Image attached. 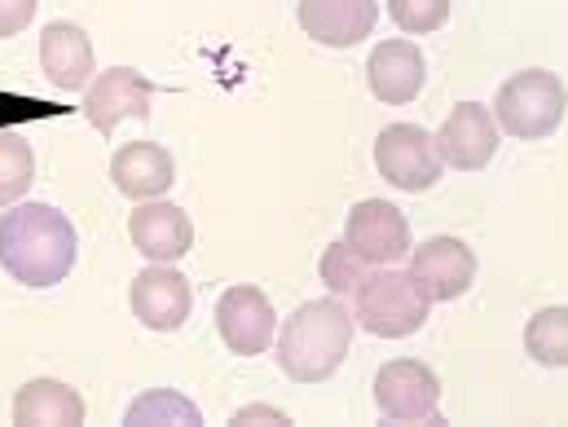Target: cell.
Returning a JSON list of instances; mask_svg holds the SVG:
<instances>
[{"label":"cell","mask_w":568,"mask_h":427,"mask_svg":"<svg viewBox=\"0 0 568 427\" xmlns=\"http://www.w3.org/2000/svg\"><path fill=\"white\" fill-rule=\"evenodd\" d=\"M75 225L49 203H18L0 216V270L22 286H58L75 270Z\"/></svg>","instance_id":"cell-1"},{"label":"cell","mask_w":568,"mask_h":427,"mask_svg":"<svg viewBox=\"0 0 568 427\" xmlns=\"http://www.w3.org/2000/svg\"><path fill=\"white\" fill-rule=\"evenodd\" d=\"M353 348V313L331 299H308L283 322L278 335V366L295 384H322L331 379Z\"/></svg>","instance_id":"cell-2"},{"label":"cell","mask_w":568,"mask_h":427,"mask_svg":"<svg viewBox=\"0 0 568 427\" xmlns=\"http://www.w3.org/2000/svg\"><path fill=\"white\" fill-rule=\"evenodd\" d=\"M427 313H432V299L410 278V270H397V265H375L353 291L357 326L379 339H406L424 331Z\"/></svg>","instance_id":"cell-3"},{"label":"cell","mask_w":568,"mask_h":427,"mask_svg":"<svg viewBox=\"0 0 568 427\" xmlns=\"http://www.w3.org/2000/svg\"><path fill=\"white\" fill-rule=\"evenodd\" d=\"M568 111V93L565 80L556 71H542V67H529V71H516L498 98H494V120L520 138V142H542L551 138L560 124H565Z\"/></svg>","instance_id":"cell-4"},{"label":"cell","mask_w":568,"mask_h":427,"mask_svg":"<svg viewBox=\"0 0 568 427\" xmlns=\"http://www.w3.org/2000/svg\"><path fill=\"white\" fill-rule=\"evenodd\" d=\"M375 406L388 424H445L436 415L440 406V379L424 362H388L375 375Z\"/></svg>","instance_id":"cell-5"},{"label":"cell","mask_w":568,"mask_h":427,"mask_svg":"<svg viewBox=\"0 0 568 427\" xmlns=\"http://www.w3.org/2000/svg\"><path fill=\"white\" fill-rule=\"evenodd\" d=\"M375 167L388 185L424 194L440 181V154L432 145V133H424L419 124H388L375 142Z\"/></svg>","instance_id":"cell-6"},{"label":"cell","mask_w":568,"mask_h":427,"mask_svg":"<svg viewBox=\"0 0 568 427\" xmlns=\"http://www.w3.org/2000/svg\"><path fill=\"white\" fill-rule=\"evenodd\" d=\"M216 331H221L230 353L256 357V353H265L274 344L278 313H274V304H270V295L261 286H230L216 299Z\"/></svg>","instance_id":"cell-7"},{"label":"cell","mask_w":568,"mask_h":427,"mask_svg":"<svg viewBox=\"0 0 568 427\" xmlns=\"http://www.w3.org/2000/svg\"><path fill=\"white\" fill-rule=\"evenodd\" d=\"M344 243L366 261V265H397L402 256H410V225L406 216L384 203V199H366L348 212L344 221Z\"/></svg>","instance_id":"cell-8"},{"label":"cell","mask_w":568,"mask_h":427,"mask_svg":"<svg viewBox=\"0 0 568 427\" xmlns=\"http://www.w3.org/2000/svg\"><path fill=\"white\" fill-rule=\"evenodd\" d=\"M432 145H436L440 163H449V167H458V172L485 167V163L498 154V124H494V111L480 106V102H458V106L445 115V124H440V133L432 138Z\"/></svg>","instance_id":"cell-9"},{"label":"cell","mask_w":568,"mask_h":427,"mask_svg":"<svg viewBox=\"0 0 568 427\" xmlns=\"http://www.w3.org/2000/svg\"><path fill=\"white\" fill-rule=\"evenodd\" d=\"M410 278L432 304H449L476 283V256L463 238H427L424 247H410Z\"/></svg>","instance_id":"cell-10"},{"label":"cell","mask_w":568,"mask_h":427,"mask_svg":"<svg viewBox=\"0 0 568 427\" xmlns=\"http://www.w3.org/2000/svg\"><path fill=\"white\" fill-rule=\"evenodd\" d=\"M154 102V84L133 67H111L93 80L89 98H84V120L98 133H115V124L124 120H145Z\"/></svg>","instance_id":"cell-11"},{"label":"cell","mask_w":568,"mask_h":427,"mask_svg":"<svg viewBox=\"0 0 568 427\" xmlns=\"http://www.w3.org/2000/svg\"><path fill=\"white\" fill-rule=\"evenodd\" d=\"M304 35L326 49H353L379 22V0H300L295 9Z\"/></svg>","instance_id":"cell-12"},{"label":"cell","mask_w":568,"mask_h":427,"mask_svg":"<svg viewBox=\"0 0 568 427\" xmlns=\"http://www.w3.org/2000/svg\"><path fill=\"white\" fill-rule=\"evenodd\" d=\"M366 80H371V93L388 106H410L419 93H424L427 80V62L419 53V44L410 40H384L375 44L371 62H366Z\"/></svg>","instance_id":"cell-13"},{"label":"cell","mask_w":568,"mask_h":427,"mask_svg":"<svg viewBox=\"0 0 568 427\" xmlns=\"http://www.w3.org/2000/svg\"><path fill=\"white\" fill-rule=\"evenodd\" d=\"M129 304H133V317H142V326L150 331H181L194 308V295L176 270L159 265V270H142L133 278Z\"/></svg>","instance_id":"cell-14"},{"label":"cell","mask_w":568,"mask_h":427,"mask_svg":"<svg viewBox=\"0 0 568 427\" xmlns=\"http://www.w3.org/2000/svg\"><path fill=\"white\" fill-rule=\"evenodd\" d=\"M129 238L154 265H172L194 247V225L176 203H145L129 216Z\"/></svg>","instance_id":"cell-15"},{"label":"cell","mask_w":568,"mask_h":427,"mask_svg":"<svg viewBox=\"0 0 568 427\" xmlns=\"http://www.w3.org/2000/svg\"><path fill=\"white\" fill-rule=\"evenodd\" d=\"M40 67L53 89H84L93 80V44L75 22H49L40 31Z\"/></svg>","instance_id":"cell-16"},{"label":"cell","mask_w":568,"mask_h":427,"mask_svg":"<svg viewBox=\"0 0 568 427\" xmlns=\"http://www.w3.org/2000/svg\"><path fill=\"white\" fill-rule=\"evenodd\" d=\"M111 181H115L120 194L145 203V199L168 194V185L176 181V163H172V154L163 145L129 142L124 150H115V159H111Z\"/></svg>","instance_id":"cell-17"},{"label":"cell","mask_w":568,"mask_h":427,"mask_svg":"<svg viewBox=\"0 0 568 427\" xmlns=\"http://www.w3.org/2000/svg\"><path fill=\"white\" fill-rule=\"evenodd\" d=\"M84 397L58 379H31L13 397V424L18 427H80L84 424Z\"/></svg>","instance_id":"cell-18"},{"label":"cell","mask_w":568,"mask_h":427,"mask_svg":"<svg viewBox=\"0 0 568 427\" xmlns=\"http://www.w3.org/2000/svg\"><path fill=\"white\" fill-rule=\"evenodd\" d=\"M124 424L129 427H168V424L199 427L203 415H199V406H194L190 397H181V393H172V388H154V393H145V397H138V401L129 406Z\"/></svg>","instance_id":"cell-19"},{"label":"cell","mask_w":568,"mask_h":427,"mask_svg":"<svg viewBox=\"0 0 568 427\" xmlns=\"http://www.w3.org/2000/svg\"><path fill=\"white\" fill-rule=\"evenodd\" d=\"M525 348L542 366H568V308H542L525 326Z\"/></svg>","instance_id":"cell-20"},{"label":"cell","mask_w":568,"mask_h":427,"mask_svg":"<svg viewBox=\"0 0 568 427\" xmlns=\"http://www.w3.org/2000/svg\"><path fill=\"white\" fill-rule=\"evenodd\" d=\"M36 176V150L31 142L0 133V203H18Z\"/></svg>","instance_id":"cell-21"},{"label":"cell","mask_w":568,"mask_h":427,"mask_svg":"<svg viewBox=\"0 0 568 427\" xmlns=\"http://www.w3.org/2000/svg\"><path fill=\"white\" fill-rule=\"evenodd\" d=\"M375 265H366L348 243H331L326 252H322V261H317V274H322V283L331 286L335 295H353L357 283L371 274Z\"/></svg>","instance_id":"cell-22"},{"label":"cell","mask_w":568,"mask_h":427,"mask_svg":"<svg viewBox=\"0 0 568 427\" xmlns=\"http://www.w3.org/2000/svg\"><path fill=\"white\" fill-rule=\"evenodd\" d=\"M388 13L402 31L410 35H427V31H440L445 18H449V0H388Z\"/></svg>","instance_id":"cell-23"},{"label":"cell","mask_w":568,"mask_h":427,"mask_svg":"<svg viewBox=\"0 0 568 427\" xmlns=\"http://www.w3.org/2000/svg\"><path fill=\"white\" fill-rule=\"evenodd\" d=\"M36 4H40V0H0V40L27 31L31 18H36Z\"/></svg>","instance_id":"cell-24"},{"label":"cell","mask_w":568,"mask_h":427,"mask_svg":"<svg viewBox=\"0 0 568 427\" xmlns=\"http://www.w3.org/2000/svg\"><path fill=\"white\" fill-rule=\"evenodd\" d=\"M234 427H247V424H270V427H286L291 419H286L283 410H274V406H247V410H239L234 419H230Z\"/></svg>","instance_id":"cell-25"}]
</instances>
